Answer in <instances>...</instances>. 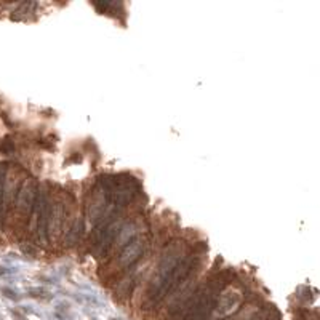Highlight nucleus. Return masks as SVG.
Segmentation results:
<instances>
[{"mask_svg": "<svg viewBox=\"0 0 320 320\" xmlns=\"http://www.w3.org/2000/svg\"><path fill=\"white\" fill-rule=\"evenodd\" d=\"M197 258L199 256H195L192 251H181L178 248H173L168 255L163 256L147 288L149 307L157 306L160 301H163L183 285L190 277L192 271L197 268Z\"/></svg>", "mask_w": 320, "mask_h": 320, "instance_id": "1", "label": "nucleus"}, {"mask_svg": "<svg viewBox=\"0 0 320 320\" xmlns=\"http://www.w3.org/2000/svg\"><path fill=\"white\" fill-rule=\"evenodd\" d=\"M32 216L35 218V239L39 245H48L50 242V216H51V203L48 200V194L45 190H37Z\"/></svg>", "mask_w": 320, "mask_h": 320, "instance_id": "2", "label": "nucleus"}, {"mask_svg": "<svg viewBox=\"0 0 320 320\" xmlns=\"http://www.w3.org/2000/svg\"><path fill=\"white\" fill-rule=\"evenodd\" d=\"M146 246H147V243L143 237H135L133 240H130L122 248V253L119 256L120 269H131L133 266L143 258V255L146 251Z\"/></svg>", "mask_w": 320, "mask_h": 320, "instance_id": "3", "label": "nucleus"}, {"mask_svg": "<svg viewBox=\"0 0 320 320\" xmlns=\"http://www.w3.org/2000/svg\"><path fill=\"white\" fill-rule=\"evenodd\" d=\"M243 301V295L240 290L237 288H227L223 291V295L218 296V303H216V309L218 314L221 317H226L229 314H232L234 311L239 309V306Z\"/></svg>", "mask_w": 320, "mask_h": 320, "instance_id": "4", "label": "nucleus"}, {"mask_svg": "<svg viewBox=\"0 0 320 320\" xmlns=\"http://www.w3.org/2000/svg\"><path fill=\"white\" fill-rule=\"evenodd\" d=\"M5 199H7V165L0 163V224L5 218Z\"/></svg>", "mask_w": 320, "mask_h": 320, "instance_id": "5", "label": "nucleus"}, {"mask_svg": "<svg viewBox=\"0 0 320 320\" xmlns=\"http://www.w3.org/2000/svg\"><path fill=\"white\" fill-rule=\"evenodd\" d=\"M14 143L11 141V138L10 136H7V138H3V141L0 143V152L2 154H5V155H10V154H13L14 152Z\"/></svg>", "mask_w": 320, "mask_h": 320, "instance_id": "6", "label": "nucleus"}, {"mask_svg": "<svg viewBox=\"0 0 320 320\" xmlns=\"http://www.w3.org/2000/svg\"><path fill=\"white\" fill-rule=\"evenodd\" d=\"M27 295L30 298H37V299H50L51 298V295L47 290H43V288H29Z\"/></svg>", "mask_w": 320, "mask_h": 320, "instance_id": "7", "label": "nucleus"}, {"mask_svg": "<svg viewBox=\"0 0 320 320\" xmlns=\"http://www.w3.org/2000/svg\"><path fill=\"white\" fill-rule=\"evenodd\" d=\"M0 293H2V295H3L5 298H8V299H13V301H18V299L21 298L19 295H18V293H16L14 290H11L10 287H2V288H0Z\"/></svg>", "mask_w": 320, "mask_h": 320, "instance_id": "8", "label": "nucleus"}, {"mask_svg": "<svg viewBox=\"0 0 320 320\" xmlns=\"http://www.w3.org/2000/svg\"><path fill=\"white\" fill-rule=\"evenodd\" d=\"M112 320H115V318H112Z\"/></svg>", "mask_w": 320, "mask_h": 320, "instance_id": "9", "label": "nucleus"}]
</instances>
